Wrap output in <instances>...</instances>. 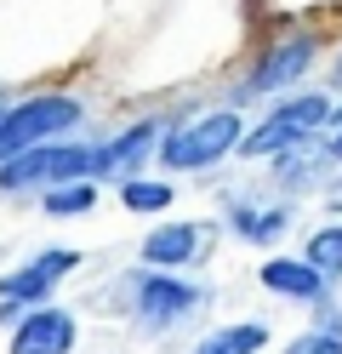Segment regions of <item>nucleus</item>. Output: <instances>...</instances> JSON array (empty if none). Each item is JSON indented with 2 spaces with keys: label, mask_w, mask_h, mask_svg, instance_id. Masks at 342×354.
I'll use <instances>...</instances> for the list:
<instances>
[{
  "label": "nucleus",
  "mask_w": 342,
  "mask_h": 354,
  "mask_svg": "<svg viewBox=\"0 0 342 354\" xmlns=\"http://www.w3.org/2000/svg\"><path fill=\"white\" fill-rule=\"evenodd\" d=\"M245 138V120L234 109H211V115H194V120H177L171 131H160V166L171 171H205L217 166L222 154H234Z\"/></svg>",
  "instance_id": "nucleus-1"
},
{
  "label": "nucleus",
  "mask_w": 342,
  "mask_h": 354,
  "mask_svg": "<svg viewBox=\"0 0 342 354\" xmlns=\"http://www.w3.org/2000/svg\"><path fill=\"white\" fill-rule=\"evenodd\" d=\"M80 120H86V109L63 92L23 97L17 109H0V160H12L23 149H40V143H63Z\"/></svg>",
  "instance_id": "nucleus-2"
},
{
  "label": "nucleus",
  "mask_w": 342,
  "mask_h": 354,
  "mask_svg": "<svg viewBox=\"0 0 342 354\" xmlns=\"http://www.w3.org/2000/svg\"><path fill=\"white\" fill-rule=\"evenodd\" d=\"M325 120H331V97L325 92H296L285 103H274L268 115L240 138V149L245 154H291L303 138H314Z\"/></svg>",
  "instance_id": "nucleus-3"
},
{
  "label": "nucleus",
  "mask_w": 342,
  "mask_h": 354,
  "mask_svg": "<svg viewBox=\"0 0 342 354\" xmlns=\"http://www.w3.org/2000/svg\"><path fill=\"white\" fill-rule=\"evenodd\" d=\"M91 166V149L80 143H40V149H23L12 160H0V189L23 194V189H57V183H80Z\"/></svg>",
  "instance_id": "nucleus-4"
},
{
  "label": "nucleus",
  "mask_w": 342,
  "mask_h": 354,
  "mask_svg": "<svg viewBox=\"0 0 342 354\" xmlns=\"http://www.w3.org/2000/svg\"><path fill=\"white\" fill-rule=\"evenodd\" d=\"M200 303H205V292L189 286V280H177V274H160V269L137 274V326L143 331H166L177 320H189Z\"/></svg>",
  "instance_id": "nucleus-5"
},
{
  "label": "nucleus",
  "mask_w": 342,
  "mask_h": 354,
  "mask_svg": "<svg viewBox=\"0 0 342 354\" xmlns=\"http://www.w3.org/2000/svg\"><path fill=\"white\" fill-rule=\"evenodd\" d=\"M75 269H80V252L52 246V252H40L35 263L0 274V303H6V315H12V308H40L46 297H52V286H57L63 274H75Z\"/></svg>",
  "instance_id": "nucleus-6"
},
{
  "label": "nucleus",
  "mask_w": 342,
  "mask_h": 354,
  "mask_svg": "<svg viewBox=\"0 0 342 354\" xmlns=\"http://www.w3.org/2000/svg\"><path fill=\"white\" fill-rule=\"evenodd\" d=\"M205 252H211V223H160L143 234V263L160 274H171V269H189V263H205Z\"/></svg>",
  "instance_id": "nucleus-7"
},
{
  "label": "nucleus",
  "mask_w": 342,
  "mask_h": 354,
  "mask_svg": "<svg viewBox=\"0 0 342 354\" xmlns=\"http://www.w3.org/2000/svg\"><path fill=\"white\" fill-rule=\"evenodd\" d=\"M6 354H75V315L57 308V303L29 308V315L12 326Z\"/></svg>",
  "instance_id": "nucleus-8"
},
{
  "label": "nucleus",
  "mask_w": 342,
  "mask_h": 354,
  "mask_svg": "<svg viewBox=\"0 0 342 354\" xmlns=\"http://www.w3.org/2000/svg\"><path fill=\"white\" fill-rule=\"evenodd\" d=\"M160 149V120H137V126H126L120 138H108V143H97L91 149V166H86V177H126L149 160V154Z\"/></svg>",
  "instance_id": "nucleus-9"
},
{
  "label": "nucleus",
  "mask_w": 342,
  "mask_h": 354,
  "mask_svg": "<svg viewBox=\"0 0 342 354\" xmlns=\"http://www.w3.org/2000/svg\"><path fill=\"white\" fill-rule=\"evenodd\" d=\"M308 63H314V40L308 35H291L280 46H268L257 57V69H251V80H245V97H268V92H280V86H296L308 75Z\"/></svg>",
  "instance_id": "nucleus-10"
},
{
  "label": "nucleus",
  "mask_w": 342,
  "mask_h": 354,
  "mask_svg": "<svg viewBox=\"0 0 342 354\" xmlns=\"http://www.w3.org/2000/svg\"><path fill=\"white\" fill-rule=\"evenodd\" d=\"M257 280L268 286V292L291 297V303H319V297H325V280H319L303 257H263Z\"/></svg>",
  "instance_id": "nucleus-11"
},
{
  "label": "nucleus",
  "mask_w": 342,
  "mask_h": 354,
  "mask_svg": "<svg viewBox=\"0 0 342 354\" xmlns=\"http://www.w3.org/2000/svg\"><path fill=\"white\" fill-rule=\"evenodd\" d=\"M228 223H234V234L257 240V246H274L291 229V212L285 206H228Z\"/></svg>",
  "instance_id": "nucleus-12"
},
{
  "label": "nucleus",
  "mask_w": 342,
  "mask_h": 354,
  "mask_svg": "<svg viewBox=\"0 0 342 354\" xmlns=\"http://www.w3.org/2000/svg\"><path fill=\"white\" fill-rule=\"evenodd\" d=\"M303 263L319 274V280H342V223H325V229H314L308 234V252H303Z\"/></svg>",
  "instance_id": "nucleus-13"
},
{
  "label": "nucleus",
  "mask_w": 342,
  "mask_h": 354,
  "mask_svg": "<svg viewBox=\"0 0 342 354\" xmlns=\"http://www.w3.org/2000/svg\"><path fill=\"white\" fill-rule=\"evenodd\" d=\"M257 348H268V331L257 326V320H240V326H222V331H211L194 354H257Z\"/></svg>",
  "instance_id": "nucleus-14"
},
{
  "label": "nucleus",
  "mask_w": 342,
  "mask_h": 354,
  "mask_svg": "<svg viewBox=\"0 0 342 354\" xmlns=\"http://www.w3.org/2000/svg\"><path fill=\"white\" fill-rule=\"evenodd\" d=\"M120 206L126 212H166L171 206V183H154V177H126L120 183Z\"/></svg>",
  "instance_id": "nucleus-15"
},
{
  "label": "nucleus",
  "mask_w": 342,
  "mask_h": 354,
  "mask_svg": "<svg viewBox=\"0 0 342 354\" xmlns=\"http://www.w3.org/2000/svg\"><path fill=\"white\" fill-rule=\"evenodd\" d=\"M91 206H97V189H91V177L46 189V212H52V217H80V212H91Z\"/></svg>",
  "instance_id": "nucleus-16"
},
{
  "label": "nucleus",
  "mask_w": 342,
  "mask_h": 354,
  "mask_svg": "<svg viewBox=\"0 0 342 354\" xmlns=\"http://www.w3.org/2000/svg\"><path fill=\"white\" fill-rule=\"evenodd\" d=\"M285 354H342V331H303L296 343H285Z\"/></svg>",
  "instance_id": "nucleus-17"
},
{
  "label": "nucleus",
  "mask_w": 342,
  "mask_h": 354,
  "mask_svg": "<svg viewBox=\"0 0 342 354\" xmlns=\"http://www.w3.org/2000/svg\"><path fill=\"white\" fill-rule=\"evenodd\" d=\"M331 160H342V131H331Z\"/></svg>",
  "instance_id": "nucleus-18"
},
{
  "label": "nucleus",
  "mask_w": 342,
  "mask_h": 354,
  "mask_svg": "<svg viewBox=\"0 0 342 354\" xmlns=\"http://www.w3.org/2000/svg\"><path fill=\"white\" fill-rule=\"evenodd\" d=\"M325 126H331V131H342V103L331 109V120H325Z\"/></svg>",
  "instance_id": "nucleus-19"
},
{
  "label": "nucleus",
  "mask_w": 342,
  "mask_h": 354,
  "mask_svg": "<svg viewBox=\"0 0 342 354\" xmlns=\"http://www.w3.org/2000/svg\"><path fill=\"white\" fill-rule=\"evenodd\" d=\"M331 80H336V86H342V57H336V69H331Z\"/></svg>",
  "instance_id": "nucleus-20"
}]
</instances>
